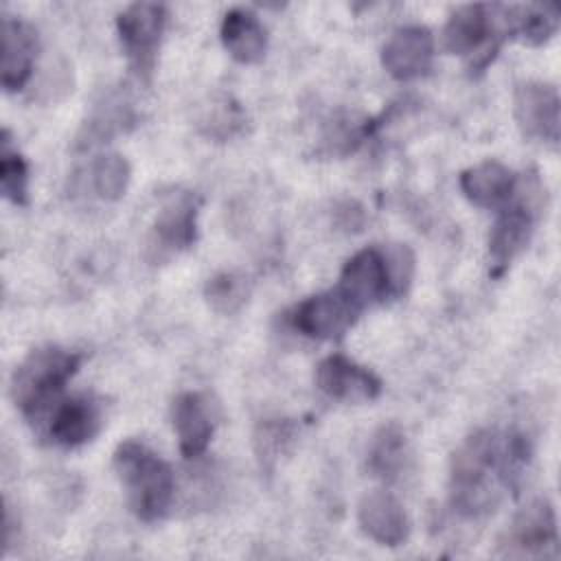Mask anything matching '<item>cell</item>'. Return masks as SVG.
<instances>
[{
	"instance_id": "cell-1",
	"label": "cell",
	"mask_w": 561,
	"mask_h": 561,
	"mask_svg": "<svg viewBox=\"0 0 561 561\" xmlns=\"http://www.w3.org/2000/svg\"><path fill=\"white\" fill-rule=\"evenodd\" d=\"M530 449L522 434L478 430L451 456L449 502L462 517L495 508L500 489H517Z\"/></svg>"
},
{
	"instance_id": "cell-2",
	"label": "cell",
	"mask_w": 561,
	"mask_h": 561,
	"mask_svg": "<svg viewBox=\"0 0 561 561\" xmlns=\"http://www.w3.org/2000/svg\"><path fill=\"white\" fill-rule=\"evenodd\" d=\"M114 471L131 513L142 522L162 519L173 502L175 476L164 458L140 440H123L114 451Z\"/></svg>"
},
{
	"instance_id": "cell-3",
	"label": "cell",
	"mask_w": 561,
	"mask_h": 561,
	"mask_svg": "<svg viewBox=\"0 0 561 561\" xmlns=\"http://www.w3.org/2000/svg\"><path fill=\"white\" fill-rule=\"evenodd\" d=\"M81 355L61 346L31 351L13 370L11 399L26 419H39L81 366Z\"/></svg>"
},
{
	"instance_id": "cell-4",
	"label": "cell",
	"mask_w": 561,
	"mask_h": 561,
	"mask_svg": "<svg viewBox=\"0 0 561 561\" xmlns=\"http://www.w3.org/2000/svg\"><path fill=\"white\" fill-rule=\"evenodd\" d=\"M541 206V184L537 175H526V180L517 178L513 197L502 206L491 234H489V256H491V274L502 276L513 259L522 254L528 245L537 213Z\"/></svg>"
},
{
	"instance_id": "cell-5",
	"label": "cell",
	"mask_w": 561,
	"mask_h": 561,
	"mask_svg": "<svg viewBox=\"0 0 561 561\" xmlns=\"http://www.w3.org/2000/svg\"><path fill=\"white\" fill-rule=\"evenodd\" d=\"M164 26L167 9L158 2H134L118 13V39L138 77L151 75Z\"/></svg>"
},
{
	"instance_id": "cell-6",
	"label": "cell",
	"mask_w": 561,
	"mask_h": 561,
	"mask_svg": "<svg viewBox=\"0 0 561 561\" xmlns=\"http://www.w3.org/2000/svg\"><path fill=\"white\" fill-rule=\"evenodd\" d=\"M362 309L337 287L300 300L291 313V327L313 340H340L359 318Z\"/></svg>"
},
{
	"instance_id": "cell-7",
	"label": "cell",
	"mask_w": 561,
	"mask_h": 561,
	"mask_svg": "<svg viewBox=\"0 0 561 561\" xmlns=\"http://www.w3.org/2000/svg\"><path fill=\"white\" fill-rule=\"evenodd\" d=\"M199 204L197 195L180 193L162 206L147 239V259L151 263H162L195 243Z\"/></svg>"
},
{
	"instance_id": "cell-8",
	"label": "cell",
	"mask_w": 561,
	"mask_h": 561,
	"mask_svg": "<svg viewBox=\"0 0 561 561\" xmlns=\"http://www.w3.org/2000/svg\"><path fill=\"white\" fill-rule=\"evenodd\" d=\"M559 110L561 101L554 85L541 81H526L515 88L513 112L526 138H535L557 147L561 129Z\"/></svg>"
},
{
	"instance_id": "cell-9",
	"label": "cell",
	"mask_w": 561,
	"mask_h": 561,
	"mask_svg": "<svg viewBox=\"0 0 561 561\" xmlns=\"http://www.w3.org/2000/svg\"><path fill=\"white\" fill-rule=\"evenodd\" d=\"M335 287L344 291L362 311L375 302L392 298L383 248L373 245L355 252L344 263Z\"/></svg>"
},
{
	"instance_id": "cell-10",
	"label": "cell",
	"mask_w": 561,
	"mask_h": 561,
	"mask_svg": "<svg viewBox=\"0 0 561 561\" xmlns=\"http://www.w3.org/2000/svg\"><path fill=\"white\" fill-rule=\"evenodd\" d=\"M318 388L337 401L362 403L381 394V379L344 355H329L316 368Z\"/></svg>"
},
{
	"instance_id": "cell-11",
	"label": "cell",
	"mask_w": 561,
	"mask_h": 561,
	"mask_svg": "<svg viewBox=\"0 0 561 561\" xmlns=\"http://www.w3.org/2000/svg\"><path fill=\"white\" fill-rule=\"evenodd\" d=\"M434 61V37L425 26L397 28L381 48V66L397 81L423 77Z\"/></svg>"
},
{
	"instance_id": "cell-12",
	"label": "cell",
	"mask_w": 561,
	"mask_h": 561,
	"mask_svg": "<svg viewBox=\"0 0 561 561\" xmlns=\"http://www.w3.org/2000/svg\"><path fill=\"white\" fill-rule=\"evenodd\" d=\"M171 421L178 436L180 454L197 458L210 445L215 432V405L204 392H182L171 403Z\"/></svg>"
},
{
	"instance_id": "cell-13",
	"label": "cell",
	"mask_w": 561,
	"mask_h": 561,
	"mask_svg": "<svg viewBox=\"0 0 561 561\" xmlns=\"http://www.w3.org/2000/svg\"><path fill=\"white\" fill-rule=\"evenodd\" d=\"M2 88L7 92L22 90L35 68L37 33L35 28L13 15H2Z\"/></svg>"
},
{
	"instance_id": "cell-14",
	"label": "cell",
	"mask_w": 561,
	"mask_h": 561,
	"mask_svg": "<svg viewBox=\"0 0 561 561\" xmlns=\"http://www.w3.org/2000/svg\"><path fill=\"white\" fill-rule=\"evenodd\" d=\"M357 522L364 535L381 546L397 548L410 535L408 513L388 491L366 493L357 506Z\"/></svg>"
},
{
	"instance_id": "cell-15",
	"label": "cell",
	"mask_w": 561,
	"mask_h": 561,
	"mask_svg": "<svg viewBox=\"0 0 561 561\" xmlns=\"http://www.w3.org/2000/svg\"><path fill=\"white\" fill-rule=\"evenodd\" d=\"M101 423L103 414L99 401L88 394H77L55 405L48 438L61 447H79L99 434Z\"/></svg>"
},
{
	"instance_id": "cell-16",
	"label": "cell",
	"mask_w": 561,
	"mask_h": 561,
	"mask_svg": "<svg viewBox=\"0 0 561 561\" xmlns=\"http://www.w3.org/2000/svg\"><path fill=\"white\" fill-rule=\"evenodd\" d=\"M557 541V517L548 500L528 502L513 519L506 543L519 554H541Z\"/></svg>"
},
{
	"instance_id": "cell-17",
	"label": "cell",
	"mask_w": 561,
	"mask_h": 561,
	"mask_svg": "<svg viewBox=\"0 0 561 561\" xmlns=\"http://www.w3.org/2000/svg\"><path fill=\"white\" fill-rule=\"evenodd\" d=\"M460 191L480 208H502L515 193L517 175L497 160H484L460 173Z\"/></svg>"
},
{
	"instance_id": "cell-18",
	"label": "cell",
	"mask_w": 561,
	"mask_h": 561,
	"mask_svg": "<svg viewBox=\"0 0 561 561\" xmlns=\"http://www.w3.org/2000/svg\"><path fill=\"white\" fill-rule=\"evenodd\" d=\"M221 44L239 64H259L267 50V31L248 9H230L221 20Z\"/></svg>"
},
{
	"instance_id": "cell-19",
	"label": "cell",
	"mask_w": 561,
	"mask_h": 561,
	"mask_svg": "<svg viewBox=\"0 0 561 561\" xmlns=\"http://www.w3.org/2000/svg\"><path fill=\"white\" fill-rule=\"evenodd\" d=\"M136 123V112L129 99L121 92H110L99 101L92 114L85 118L81 131L77 134V149H90L94 145L107 142L112 136L127 131Z\"/></svg>"
},
{
	"instance_id": "cell-20",
	"label": "cell",
	"mask_w": 561,
	"mask_h": 561,
	"mask_svg": "<svg viewBox=\"0 0 561 561\" xmlns=\"http://www.w3.org/2000/svg\"><path fill=\"white\" fill-rule=\"evenodd\" d=\"M408 460V440L399 425L390 423L375 432L368 454H366V467L370 476L381 480H394Z\"/></svg>"
},
{
	"instance_id": "cell-21",
	"label": "cell",
	"mask_w": 561,
	"mask_h": 561,
	"mask_svg": "<svg viewBox=\"0 0 561 561\" xmlns=\"http://www.w3.org/2000/svg\"><path fill=\"white\" fill-rule=\"evenodd\" d=\"M298 438V425L291 419H265L256 425L252 443L261 471L267 476L276 471L283 456H287Z\"/></svg>"
},
{
	"instance_id": "cell-22",
	"label": "cell",
	"mask_w": 561,
	"mask_h": 561,
	"mask_svg": "<svg viewBox=\"0 0 561 561\" xmlns=\"http://www.w3.org/2000/svg\"><path fill=\"white\" fill-rule=\"evenodd\" d=\"M129 178L131 167L121 153H103L88 169L92 193L103 202L121 199L129 186Z\"/></svg>"
},
{
	"instance_id": "cell-23",
	"label": "cell",
	"mask_w": 561,
	"mask_h": 561,
	"mask_svg": "<svg viewBox=\"0 0 561 561\" xmlns=\"http://www.w3.org/2000/svg\"><path fill=\"white\" fill-rule=\"evenodd\" d=\"M557 28L559 9L554 4H513V35H519L526 44H543Z\"/></svg>"
},
{
	"instance_id": "cell-24",
	"label": "cell",
	"mask_w": 561,
	"mask_h": 561,
	"mask_svg": "<svg viewBox=\"0 0 561 561\" xmlns=\"http://www.w3.org/2000/svg\"><path fill=\"white\" fill-rule=\"evenodd\" d=\"M248 280L245 276L237 272H219L213 278H208L204 287V298L210 305L213 311L221 316H232L237 313L245 300H248Z\"/></svg>"
},
{
	"instance_id": "cell-25",
	"label": "cell",
	"mask_w": 561,
	"mask_h": 561,
	"mask_svg": "<svg viewBox=\"0 0 561 561\" xmlns=\"http://www.w3.org/2000/svg\"><path fill=\"white\" fill-rule=\"evenodd\" d=\"M0 186L2 195L15 204H28V164L20 151L11 149L9 131L2 134V151H0Z\"/></svg>"
},
{
	"instance_id": "cell-26",
	"label": "cell",
	"mask_w": 561,
	"mask_h": 561,
	"mask_svg": "<svg viewBox=\"0 0 561 561\" xmlns=\"http://www.w3.org/2000/svg\"><path fill=\"white\" fill-rule=\"evenodd\" d=\"M388 274H390V291L392 298L405 294L414 274V254L405 243H390L383 248Z\"/></svg>"
},
{
	"instance_id": "cell-27",
	"label": "cell",
	"mask_w": 561,
	"mask_h": 561,
	"mask_svg": "<svg viewBox=\"0 0 561 561\" xmlns=\"http://www.w3.org/2000/svg\"><path fill=\"white\" fill-rule=\"evenodd\" d=\"M243 123V114L241 110L230 103L228 99H224L221 103H217L213 107V112L204 118L206 125V134L213 138H230L232 131Z\"/></svg>"
}]
</instances>
